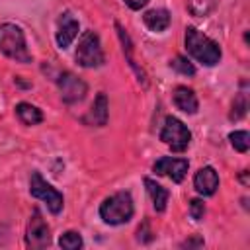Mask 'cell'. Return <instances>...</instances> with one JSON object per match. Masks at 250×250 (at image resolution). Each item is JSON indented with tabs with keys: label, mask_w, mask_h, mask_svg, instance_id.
<instances>
[{
	"label": "cell",
	"mask_w": 250,
	"mask_h": 250,
	"mask_svg": "<svg viewBox=\"0 0 250 250\" xmlns=\"http://www.w3.org/2000/svg\"><path fill=\"white\" fill-rule=\"evenodd\" d=\"M186 49L188 53L205 66H215L221 61V47L217 41L201 33L197 27H186Z\"/></svg>",
	"instance_id": "obj_1"
},
{
	"label": "cell",
	"mask_w": 250,
	"mask_h": 250,
	"mask_svg": "<svg viewBox=\"0 0 250 250\" xmlns=\"http://www.w3.org/2000/svg\"><path fill=\"white\" fill-rule=\"evenodd\" d=\"M135 205L129 191H117L105 197L100 205V217L105 225H125L133 219Z\"/></svg>",
	"instance_id": "obj_2"
},
{
	"label": "cell",
	"mask_w": 250,
	"mask_h": 250,
	"mask_svg": "<svg viewBox=\"0 0 250 250\" xmlns=\"http://www.w3.org/2000/svg\"><path fill=\"white\" fill-rule=\"evenodd\" d=\"M0 53L16 62H31L25 33L16 23H0Z\"/></svg>",
	"instance_id": "obj_3"
},
{
	"label": "cell",
	"mask_w": 250,
	"mask_h": 250,
	"mask_svg": "<svg viewBox=\"0 0 250 250\" xmlns=\"http://www.w3.org/2000/svg\"><path fill=\"white\" fill-rule=\"evenodd\" d=\"M74 57H76V62L84 68H96V66H102L105 57H104V51H102V43H100V37L96 31L88 29L82 33L80 41H78V47L74 51Z\"/></svg>",
	"instance_id": "obj_4"
},
{
	"label": "cell",
	"mask_w": 250,
	"mask_h": 250,
	"mask_svg": "<svg viewBox=\"0 0 250 250\" xmlns=\"http://www.w3.org/2000/svg\"><path fill=\"white\" fill-rule=\"evenodd\" d=\"M160 141L172 150V152H184L191 143V131L174 115H168L164 119Z\"/></svg>",
	"instance_id": "obj_5"
},
{
	"label": "cell",
	"mask_w": 250,
	"mask_h": 250,
	"mask_svg": "<svg viewBox=\"0 0 250 250\" xmlns=\"http://www.w3.org/2000/svg\"><path fill=\"white\" fill-rule=\"evenodd\" d=\"M29 193L33 197L45 201L53 215H59L62 211V205H64L62 193L57 188H53L47 180H43V176L39 172H31V176H29Z\"/></svg>",
	"instance_id": "obj_6"
},
{
	"label": "cell",
	"mask_w": 250,
	"mask_h": 250,
	"mask_svg": "<svg viewBox=\"0 0 250 250\" xmlns=\"http://www.w3.org/2000/svg\"><path fill=\"white\" fill-rule=\"evenodd\" d=\"M25 244H27V248H35V250L51 244V229L45 223L39 209H33V213L29 217L27 230H25Z\"/></svg>",
	"instance_id": "obj_7"
},
{
	"label": "cell",
	"mask_w": 250,
	"mask_h": 250,
	"mask_svg": "<svg viewBox=\"0 0 250 250\" xmlns=\"http://www.w3.org/2000/svg\"><path fill=\"white\" fill-rule=\"evenodd\" d=\"M57 86H59V92H61V98L64 104H76V102L84 100V96L88 92L86 82L82 78H78L76 74H72L70 70H64L59 74Z\"/></svg>",
	"instance_id": "obj_8"
},
{
	"label": "cell",
	"mask_w": 250,
	"mask_h": 250,
	"mask_svg": "<svg viewBox=\"0 0 250 250\" xmlns=\"http://www.w3.org/2000/svg\"><path fill=\"white\" fill-rule=\"evenodd\" d=\"M188 168H189V162L186 158H172V156H162L152 164V170L158 176H166L176 184H180L186 178Z\"/></svg>",
	"instance_id": "obj_9"
},
{
	"label": "cell",
	"mask_w": 250,
	"mask_h": 250,
	"mask_svg": "<svg viewBox=\"0 0 250 250\" xmlns=\"http://www.w3.org/2000/svg\"><path fill=\"white\" fill-rule=\"evenodd\" d=\"M193 188L199 195H213L219 188V174L213 166H203L193 176Z\"/></svg>",
	"instance_id": "obj_10"
},
{
	"label": "cell",
	"mask_w": 250,
	"mask_h": 250,
	"mask_svg": "<svg viewBox=\"0 0 250 250\" xmlns=\"http://www.w3.org/2000/svg\"><path fill=\"white\" fill-rule=\"evenodd\" d=\"M76 35H78V21L72 18L70 12L61 14L59 27H57V45H59V49L70 47V43L76 39Z\"/></svg>",
	"instance_id": "obj_11"
},
{
	"label": "cell",
	"mask_w": 250,
	"mask_h": 250,
	"mask_svg": "<svg viewBox=\"0 0 250 250\" xmlns=\"http://www.w3.org/2000/svg\"><path fill=\"white\" fill-rule=\"evenodd\" d=\"M172 100H174V105H176L180 111H184V113L193 115V113H197V109H199L197 96H195V92H193L191 88H188V86H176L174 92H172Z\"/></svg>",
	"instance_id": "obj_12"
},
{
	"label": "cell",
	"mask_w": 250,
	"mask_h": 250,
	"mask_svg": "<svg viewBox=\"0 0 250 250\" xmlns=\"http://www.w3.org/2000/svg\"><path fill=\"white\" fill-rule=\"evenodd\" d=\"M107 117H109V109H107V98L104 92H100L88 111V115L84 117L86 125H96V127H104L107 125Z\"/></svg>",
	"instance_id": "obj_13"
},
{
	"label": "cell",
	"mask_w": 250,
	"mask_h": 250,
	"mask_svg": "<svg viewBox=\"0 0 250 250\" xmlns=\"http://www.w3.org/2000/svg\"><path fill=\"white\" fill-rule=\"evenodd\" d=\"M143 21L150 31L160 33V31L168 29V25H170V12L166 8H152L143 14Z\"/></svg>",
	"instance_id": "obj_14"
},
{
	"label": "cell",
	"mask_w": 250,
	"mask_h": 250,
	"mask_svg": "<svg viewBox=\"0 0 250 250\" xmlns=\"http://www.w3.org/2000/svg\"><path fill=\"white\" fill-rule=\"evenodd\" d=\"M145 186H146V191L150 195V201H152V207L154 211L162 213L168 205V199H170V191L166 188H162L160 184H156L152 178H145Z\"/></svg>",
	"instance_id": "obj_15"
},
{
	"label": "cell",
	"mask_w": 250,
	"mask_h": 250,
	"mask_svg": "<svg viewBox=\"0 0 250 250\" xmlns=\"http://www.w3.org/2000/svg\"><path fill=\"white\" fill-rule=\"evenodd\" d=\"M115 29H117V35H119V39H121V45H123V53L127 55V61H129V64H131V68L137 72V76H139V82H143V86L146 88V74H145V70L143 68H139L137 66V62H135V59H133V45H131V39H129V35H127V31L115 21Z\"/></svg>",
	"instance_id": "obj_16"
},
{
	"label": "cell",
	"mask_w": 250,
	"mask_h": 250,
	"mask_svg": "<svg viewBox=\"0 0 250 250\" xmlns=\"http://www.w3.org/2000/svg\"><path fill=\"white\" fill-rule=\"evenodd\" d=\"M16 115H18V119L23 123V125H39L41 121H43V113H41V109L39 107H35V105H31V104H27V102H20L18 105H16Z\"/></svg>",
	"instance_id": "obj_17"
},
{
	"label": "cell",
	"mask_w": 250,
	"mask_h": 250,
	"mask_svg": "<svg viewBox=\"0 0 250 250\" xmlns=\"http://www.w3.org/2000/svg\"><path fill=\"white\" fill-rule=\"evenodd\" d=\"M59 246L64 248V250H78V248L84 246V242H82L80 232H76V230H66L64 234H61Z\"/></svg>",
	"instance_id": "obj_18"
},
{
	"label": "cell",
	"mask_w": 250,
	"mask_h": 250,
	"mask_svg": "<svg viewBox=\"0 0 250 250\" xmlns=\"http://www.w3.org/2000/svg\"><path fill=\"white\" fill-rule=\"evenodd\" d=\"M229 141L234 146V150H238V152H246L250 148V135H248V131H232L229 135Z\"/></svg>",
	"instance_id": "obj_19"
},
{
	"label": "cell",
	"mask_w": 250,
	"mask_h": 250,
	"mask_svg": "<svg viewBox=\"0 0 250 250\" xmlns=\"http://www.w3.org/2000/svg\"><path fill=\"white\" fill-rule=\"evenodd\" d=\"M170 68H174L176 72L186 74V76H193V74H195V66H193L184 55H176V57L170 61Z\"/></svg>",
	"instance_id": "obj_20"
},
{
	"label": "cell",
	"mask_w": 250,
	"mask_h": 250,
	"mask_svg": "<svg viewBox=\"0 0 250 250\" xmlns=\"http://www.w3.org/2000/svg\"><path fill=\"white\" fill-rule=\"evenodd\" d=\"M213 6H215L213 0H189L188 2V8L193 16H207Z\"/></svg>",
	"instance_id": "obj_21"
},
{
	"label": "cell",
	"mask_w": 250,
	"mask_h": 250,
	"mask_svg": "<svg viewBox=\"0 0 250 250\" xmlns=\"http://www.w3.org/2000/svg\"><path fill=\"white\" fill-rule=\"evenodd\" d=\"M246 107H248V104H246V94H244V92H240V94L236 96L234 104H232L230 119H232V121H234V119H240V117L246 113Z\"/></svg>",
	"instance_id": "obj_22"
},
{
	"label": "cell",
	"mask_w": 250,
	"mask_h": 250,
	"mask_svg": "<svg viewBox=\"0 0 250 250\" xmlns=\"http://www.w3.org/2000/svg\"><path fill=\"white\" fill-rule=\"evenodd\" d=\"M203 215H205V203L201 201V199H191L189 201V217L193 219V221H201L203 219Z\"/></svg>",
	"instance_id": "obj_23"
},
{
	"label": "cell",
	"mask_w": 250,
	"mask_h": 250,
	"mask_svg": "<svg viewBox=\"0 0 250 250\" xmlns=\"http://www.w3.org/2000/svg\"><path fill=\"white\" fill-rule=\"evenodd\" d=\"M131 10H141V8H145L146 4H148V0H123Z\"/></svg>",
	"instance_id": "obj_24"
},
{
	"label": "cell",
	"mask_w": 250,
	"mask_h": 250,
	"mask_svg": "<svg viewBox=\"0 0 250 250\" xmlns=\"http://www.w3.org/2000/svg\"><path fill=\"white\" fill-rule=\"evenodd\" d=\"M203 244V240L201 238H195V240H186L182 246H201Z\"/></svg>",
	"instance_id": "obj_25"
},
{
	"label": "cell",
	"mask_w": 250,
	"mask_h": 250,
	"mask_svg": "<svg viewBox=\"0 0 250 250\" xmlns=\"http://www.w3.org/2000/svg\"><path fill=\"white\" fill-rule=\"evenodd\" d=\"M240 180H242V182H244V186H246V184H248V180H246V170H244V172H242V176H240Z\"/></svg>",
	"instance_id": "obj_26"
}]
</instances>
